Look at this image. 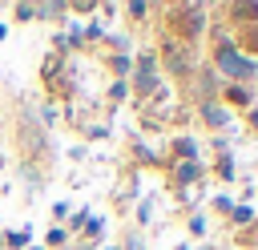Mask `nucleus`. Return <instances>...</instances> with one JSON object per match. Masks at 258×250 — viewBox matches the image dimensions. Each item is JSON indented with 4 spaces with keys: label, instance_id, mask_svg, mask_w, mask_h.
<instances>
[{
    "label": "nucleus",
    "instance_id": "f257e3e1",
    "mask_svg": "<svg viewBox=\"0 0 258 250\" xmlns=\"http://www.w3.org/2000/svg\"><path fill=\"white\" fill-rule=\"evenodd\" d=\"M218 65H222V73H230V77H250V73H254V60L238 56L234 48H222V52H218Z\"/></svg>",
    "mask_w": 258,
    "mask_h": 250
},
{
    "label": "nucleus",
    "instance_id": "f03ea898",
    "mask_svg": "<svg viewBox=\"0 0 258 250\" xmlns=\"http://www.w3.org/2000/svg\"><path fill=\"white\" fill-rule=\"evenodd\" d=\"M254 125H258V113H254Z\"/></svg>",
    "mask_w": 258,
    "mask_h": 250
}]
</instances>
